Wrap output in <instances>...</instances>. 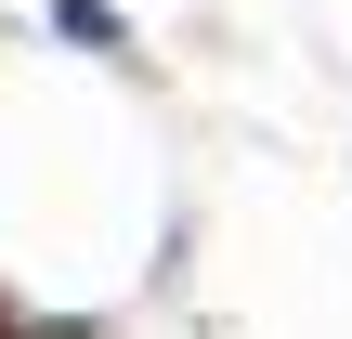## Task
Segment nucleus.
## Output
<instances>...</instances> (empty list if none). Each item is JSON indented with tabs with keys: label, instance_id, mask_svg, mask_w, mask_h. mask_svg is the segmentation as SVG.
Listing matches in <instances>:
<instances>
[{
	"label": "nucleus",
	"instance_id": "f03ea898",
	"mask_svg": "<svg viewBox=\"0 0 352 339\" xmlns=\"http://www.w3.org/2000/svg\"><path fill=\"white\" fill-rule=\"evenodd\" d=\"M0 339H39V327H26V314H13V300H0Z\"/></svg>",
	"mask_w": 352,
	"mask_h": 339
},
{
	"label": "nucleus",
	"instance_id": "f257e3e1",
	"mask_svg": "<svg viewBox=\"0 0 352 339\" xmlns=\"http://www.w3.org/2000/svg\"><path fill=\"white\" fill-rule=\"evenodd\" d=\"M52 26H65V39H91V52H118V13H104V0H52Z\"/></svg>",
	"mask_w": 352,
	"mask_h": 339
}]
</instances>
